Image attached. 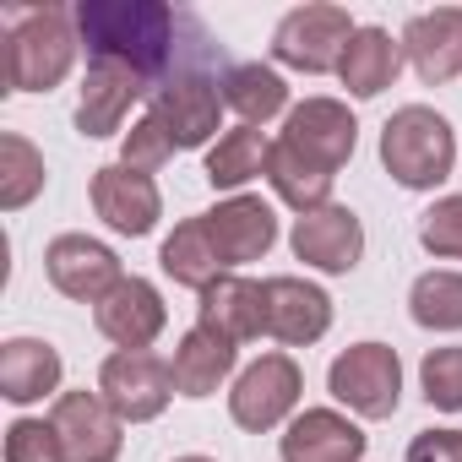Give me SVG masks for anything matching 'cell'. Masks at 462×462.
<instances>
[{
    "instance_id": "obj_7",
    "label": "cell",
    "mask_w": 462,
    "mask_h": 462,
    "mask_svg": "<svg viewBox=\"0 0 462 462\" xmlns=\"http://www.w3.org/2000/svg\"><path fill=\"white\" fill-rule=\"evenodd\" d=\"M278 142H283L289 152H300L305 163H316V169H327V174L337 180V169L354 158L359 125H354V115H348L337 98H305L300 109H289Z\"/></svg>"
},
{
    "instance_id": "obj_9",
    "label": "cell",
    "mask_w": 462,
    "mask_h": 462,
    "mask_svg": "<svg viewBox=\"0 0 462 462\" xmlns=\"http://www.w3.org/2000/svg\"><path fill=\"white\" fill-rule=\"evenodd\" d=\"M44 273H50V283H55L66 300H82V305H104V300L125 283L120 256H115L109 245L88 240V235H60V240L44 251Z\"/></svg>"
},
{
    "instance_id": "obj_1",
    "label": "cell",
    "mask_w": 462,
    "mask_h": 462,
    "mask_svg": "<svg viewBox=\"0 0 462 462\" xmlns=\"http://www.w3.org/2000/svg\"><path fill=\"white\" fill-rule=\"evenodd\" d=\"M190 28L196 17L163 6V0H82L77 6V33L88 44V60L131 66L152 93L180 66Z\"/></svg>"
},
{
    "instance_id": "obj_28",
    "label": "cell",
    "mask_w": 462,
    "mask_h": 462,
    "mask_svg": "<svg viewBox=\"0 0 462 462\" xmlns=\"http://www.w3.org/2000/svg\"><path fill=\"white\" fill-rule=\"evenodd\" d=\"M419 240L430 256H446V262H462V196H446L424 212L419 223Z\"/></svg>"
},
{
    "instance_id": "obj_29",
    "label": "cell",
    "mask_w": 462,
    "mask_h": 462,
    "mask_svg": "<svg viewBox=\"0 0 462 462\" xmlns=\"http://www.w3.org/2000/svg\"><path fill=\"white\" fill-rule=\"evenodd\" d=\"M424 397L430 408H446V413L462 408V348H435L424 359Z\"/></svg>"
},
{
    "instance_id": "obj_24",
    "label": "cell",
    "mask_w": 462,
    "mask_h": 462,
    "mask_svg": "<svg viewBox=\"0 0 462 462\" xmlns=\"http://www.w3.org/2000/svg\"><path fill=\"white\" fill-rule=\"evenodd\" d=\"M267 158H273V142L256 125H235V131H223L217 147L207 152V180L217 190H235V185L267 174Z\"/></svg>"
},
{
    "instance_id": "obj_10",
    "label": "cell",
    "mask_w": 462,
    "mask_h": 462,
    "mask_svg": "<svg viewBox=\"0 0 462 462\" xmlns=\"http://www.w3.org/2000/svg\"><path fill=\"white\" fill-rule=\"evenodd\" d=\"M50 424L60 435L66 462H115L120 457V424L125 419L93 392H60Z\"/></svg>"
},
{
    "instance_id": "obj_17",
    "label": "cell",
    "mask_w": 462,
    "mask_h": 462,
    "mask_svg": "<svg viewBox=\"0 0 462 462\" xmlns=\"http://www.w3.org/2000/svg\"><path fill=\"white\" fill-rule=\"evenodd\" d=\"M93 321H98V332L109 337V343H120V348H147L158 332H163V300H158V289L147 283V278H125L98 310H93Z\"/></svg>"
},
{
    "instance_id": "obj_31",
    "label": "cell",
    "mask_w": 462,
    "mask_h": 462,
    "mask_svg": "<svg viewBox=\"0 0 462 462\" xmlns=\"http://www.w3.org/2000/svg\"><path fill=\"white\" fill-rule=\"evenodd\" d=\"M169 152H174V136L163 131V120L158 115H142L131 131H125V158L120 163H131V169H158V163H169Z\"/></svg>"
},
{
    "instance_id": "obj_23",
    "label": "cell",
    "mask_w": 462,
    "mask_h": 462,
    "mask_svg": "<svg viewBox=\"0 0 462 462\" xmlns=\"http://www.w3.org/2000/svg\"><path fill=\"white\" fill-rule=\"evenodd\" d=\"M163 273L174 278V283H185V289H212L228 267H223V256H217V245H212V235H207V223L201 217H185L174 235L163 240Z\"/></svg>"
},
{
    "instance_id": "obj_6",
    "label": "cell",
    "mask_w": 462,
    "mask_h": 462,
    "mask_svg": "<svg viewBox=\"0 0 462 462\" xmlns=\"http://www.w3.org/2000/svg\"><path fill=\"white\" fill-rule=\"evenodd\" d=\"M354 33H359V28L348 23L343 6H300V12H289V17L278 23L273 55H278L283 66H294V71L321 77V71H337V66H343V50H348Z\"/></svg>"
},
{
    "instance_id": "obj_21",
    "label": "cell",
    "mask_w": 462,
    "mask_h": 462,
    "mask_svg": "<svg viewBox=\"0 0 462 462\" xmlns=\"http://www.w3.org/2000/svg\"><path fill=\"white\" fill-rule=\"evenodd\" d=\"M397 71H402V44H392L386 28H359L348 39V50H343V66H337V77H343V88L354 98L386 93Z\"/></svg>"
},
{
    "instance_id": "obj_11",
    "label": "cell",
    "mask_w": 462,
    "mask_h": 462,
    "mask_svg": "<svg viewBox=\"0 0 462 462\" xmlns=\"http://www.w3.org/2000/svg\"><path fill=\"white\" fill-rule=\"evenodd\" d=\"M207 235L223 256V267H240V262H256L267 256V245L278 240V217L262 196H235V201H217L212 212H201Z\"/></svg>"
},
{
    "instance_id": "obj_26",
    "label": "cell",
    "mask_w": 462,
    "mask_h": 462,
    "mask_svg": "<svg viewBox=\"0 0 462 462\" xmlns=\"http://www.w3.org/2000/svg\"><path fill=\"white\" fill-rule=\"evenodd\" d=\"M413 321L430 332H457L462 327V273H424L408 294Z\"/></svg>"
},
{
    "instance_id": "obj_16",
    "label": "cell",
    "mask_w": 462,
    "mask_h": 462,
    "mask_svg": "<svg viewBox=\"0 0 462 462\" xmlns=\"http://www.w3.org/2000/svg\"><path fill=\"white\" fill-rule=\"evenodd\" d=\"M267 337L278 343H316L327 327H332V300L316 289V283H300V278H267Z\"/></svg>"
},
{
    "instance_id": "obj_19",
    "label": "cell",
    "mask_w": 462,
    "mask_h": 462,
    "mask_svg": "<svg viewBox=\"0 0 462 462\" xmlns=\"http://www.w3.org/2000/svg\"><path fill=\"white\" fill-rule=\"evenodd\" d=\"M359 451H365L359 424H348L332 408L300 413L283 435V462H359Z\"/></svg>"
},
{
    "instance_id": "obj_20",
    "label": "cell",
    "mask_w": 462,
    "mask_h": 462,
    "mask_svg": "<svg viewBox=\"0 0 462 462\" xmlns=\"http://www.w3.org/2000/svg\"><path fill=\"white\" fill-rule=\"evenodd\" d=\"M169 370H174V392H185V397H212L217 381L235 370V343H228L223 332H212V327L196 321V327L180 337Z\"/></svg>"
},
{
    "instance_id": "obj_30",
    "label": "cell",
    "mask_w": 462,
    "mask_h": 462,
    "mask_svg": "<svg viewBox=\"0 0 462 462\" xmlns=\"http://www.w3.org/2000/svg\"><path fill=\"white\" fill-rule=\"evenodd\" d=\"M6 462H66L55 424H44V419H17V424L6 430Z\"/></svg>"
},
{
    "instance_id": "obj_32",
    "label": "cell",
    "mask_w": 462,
    "mask_h": 462,
    "mask_svg": "<svg viewBox=\"0 0 462 462\" xmlns=\"http://www.w3.org/2000/svg\"><path fill=\"white\" fill-rule=\"evenodd\" d=\"M408 462H462V430H419Z\"/></svg>"
},
{
    "instance_id": "obj_15",
    "label": "cell",
    "mask_w": 462,
    "mask_h": 462,
    "mask_svg": "<svg viewBox=\"0 0 462 462\" xmlns=\"http://www.w3.org/2000/svg\"><path fill=\"white\" fill-rule=\"evenodd\" d=\"M402 55L413 60V71H419L430 88L462 77V6L419 12V17L402 28Z\"/></svg>"
},
{
    "instance_id": "obj_4",
    "label": "cell",
    "mask_w": 462,
    "mask_h": 462,
    "mask_svg": "<svg viewBox=\"0 0 462 462\" xmlns=\"http://www.w3.org/2000/svg\"><path fill=\"white\" fill-rule=\"evenodd\" d=\"M327 386L359 419H392L397 397H402V365H397V354L386 343H359V348H348V354L332 359Z\"/></svg>"
},
{
    "instance_id": "obj_3",
    "label": "cell",
    "mask_w": 462,
    "mask_h": 462,
    "mask_svg": "<svg viewBox=\"0 0 462 462\" xmlns=\"http://www.w3.org/2000/svg\"><path fill=\"white\" fill-rule=\"evenodd\" d=\"M451 158H457V136L446 125V115L424 109V104H408L386 120L381 131V163L392 169L397 185L408 190H430L451 174Z\"/></svg>"
},
{
    "instance_id": "obj_13",
    "label": "cell",
    "mask_w": 462,
    "mask_h": 462,
    "mask_svg": "<svg viewBox=\"0 0 462 462\" xmlns=\"http://www.w3.org/2000/svg\"><path fill=\"white\" fill-rule=\"evenodd\" d=\"M136 98H152V88L131 66L88 60V82H82V104H77V131L82 136H115Z\"/></svg>"
},
{
    "instance_id": "obj_12",
    "label": "cell",
    "mask_w": 462,
    "mask_h": 462,
    "mask_svg": "<svg viewBox=\"0 0 462 462\" xmlns=\"http://www.w3.org/2000/svg\"><path fill=\"white\" fill-rule=\"evenodd\" d=\"M93 207H98V217L115 228V235H147V228L158 223V212H163L158 185L142 169H131V163H109V169L93 174Z\"/></svg>"
},
{
    "instance_id": "obj_25",
    "label": "cell",
    "mask_w": 462,
    "mask_h": 462,
    "mask_svg": "<svg viewBox=\"0 0 462 462\" xmlns=\"http://www.w3.org/2000/svg\"><path fill=\"white\" fill-rule=\"evenodd\" d=\"M223 104L235 109L245 125H256V120L283 115L289 88H283V77H278L273 66H235V71L223 77Z\"/></svg>"
},
{
    "instance_id": "obj_2",
    "label": "cell",
    "mask_w": 462,
    "mask_h": 462,
    "mask_svg": "<svg viewBox=\"0 0 462 462\" xmlns=\"http://www.w3.org/2000/svg\"><path fill=\"white\" fill-rule=\"evenodd\" d=\"M6 39H0V77L12 93H50L77 55V12L66 6H6Z\"/></svg>"
},
{
    "instance_id": "obj_14",
    "label": "cell",
    "mask_w": 462,
    "mask_h": 462,
    "mask_svg": "<svg viewBox=\"0 0 462 462\" xmlns=\"http://www.w3.org/2000/svg\"><path fill=\"white\" fill-rule=\"evenodd\" d=\"M359 251H365V228L348 207L327 201V207H316L294 223V256L321 267V273H348L359 262Z\"/></svg>"
},
{
    "instance_id": "obj_27",
    "label": "cell",
    "mask_w": 462,
    "mask_h": 462,
    "mask_svg": "<svg viewBox=\"0 0 462 462\" xmlns=\"http://www.w3.org/2000/svg\"><path fill=\"white\" fill-rule=\"evenodd\" d=\"M44 185V158L23 136H0V207H28Z\"/></svg>"
},
{
    "instance_id": "obj_22",
    "label": "cell",
    "mask_w": 462,
    "mask_h": 462,
    "mask_svg": "<svg viewBox=\"0 0 462 462\" xmlns=\"http://www.w3.org/2000/svg\"><path fill=\"white\" fill-rule=\"evenodd\" d=\"M60 386V354L39 337H12L0 348V392L12 402H39Z\"/></svg>"
},
{
    "instance_id": "obj_33",
    "label": "cell",
    "mask_w": 462,
    "mask_h": 462,
    "mask_svg": "<svg viewBox=\"0 0 462 462\" xmlns=\"http://www.w3.org/2000/svg\"><path fill=\"white\" fill-rule=\"evenodd\" d=\"M174 462H207V457H174Z\"/></svg>"
},
{
    "instance_id": "obj_18",
    "label": "cell",
    "mask_w": 462,
    "mask_h": 462,
    "mask_svg": "<svg viewBox=\"0 0 462 462\" xmlns=\"http://www.w3.org/2000/svg\"><path fill=\"white\" fill-rule=\"evenodd\" d=\"M201 327L223 332L228 343H251L267 332V289L251 278H217L212 289H201Z\"/></svg>"
},
{
    "instance_id": "obj_8",
    "label": "cell",
    "mask_w": 462,
    "mask_h": 462,
    "mask_svg": "<svg viewBox=\"0 0 462 462\" xmlns=\"http://www.w3.org/2000/svg\"><path fill=\"white\" fill-rule=\"evenodd\" d=\"M300 402V365L289 354H262L251 370H240L235 392H228V413L240 430H273L289 419Z\"/></svg>"
},
{
    "instance_id": "obj_5",
    "label": "cell",
    "mask_w": 462,
    "mask_h": 462,
    "mask_svg": "<svg viewBox=\"0 0 462 462\" xmlns=\"http://www.w3.org/2000/svg\"><path fill=\"white\" fill-rule=\"evenodd\" d=\"M98 397L125 419V424H142V419H158L174 397V370L169 359L147 354V348H120L104 359L98 370Z\"/></svg>"
}]
</instances>
